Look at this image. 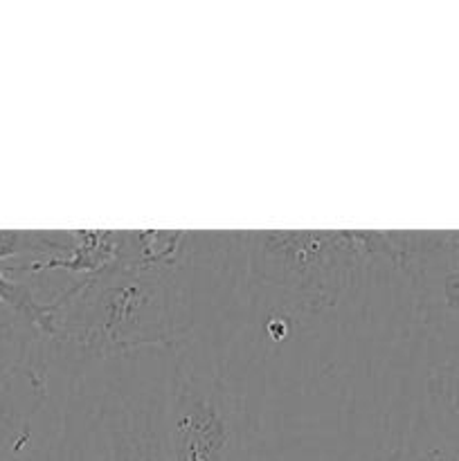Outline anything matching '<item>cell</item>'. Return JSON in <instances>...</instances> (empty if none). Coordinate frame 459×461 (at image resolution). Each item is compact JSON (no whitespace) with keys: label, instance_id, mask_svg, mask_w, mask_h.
<instances>
[{"label":"cell","instance_id":"cell-5","mask_svg":"<svg viewBox=\"0 0 459 461\" xmlns=\"http://www.w3.org/2000/svg\"><path fill=\"white\" fill-rule=\"evenodd\" d=\"M390 461H459V450H428L423 455H394Z\"/></svg>","mask_w":459,"mask_h":461},{"label":"cell","instance_id":"cell-6","mask_svg":"<svg viewBox=\"0 0 459 461\" xmlns=\"http://www.w3.org/2000/svg\"><path fill=\"white\" fill-rule=\"evenodd\" d=\"M0 461H30V459H21L18 455H0Z\"/></svg>","mask_w":459,"mask_h":461},{"label":"cell","instance_id":"cell-3","mask_svg":"<svg viewBox=\"0 0 459 461\" xmlns=\"http://www.w3.org/2000/svg\"><path fill=\"white\" fill-rule=\"evenodd\" d=\"M165 439L169 461H243L241 405L220 378L178 365L171 374Z\"/></svg>","mask_w":459,"mask_h":461},{"label":"cell","instance_id":"cell-4","mask_svg":"<svg viewBox=\"0 0 459 461\" xmlns=\"http://www.w3.org/2000/svg\"><path fill=\"white\" fill-rule=\"evenodd\" d=\"M439 383L446 403H448V408L459 417V363L450 365L444 372V376L439 378Z\"/></svg>","mask_w":459,"mask_h":461},{"label":"cell","instance_id":"cell-1","mask_svg":"<svg viewBox=\"0 0 459 461\" xmlns=\"http://www.w3.org/2000/svg\"><path fill=\"white\" fill-rule=\"evenodd\" d=\"M176 304L169 273L117 266L54 302L57 309L76 311V320L61 322L57 331L97 351L171 345L180 336Z\"/></svg>","mask_w":459,"mask_h":461},{"label":"cell","instance_id":"cell-2","mask_svg":"<svg viewBox=\"0 0 459 461\" xmlns=\"http://www.w3.org/2000/svg\"><path fill=\"white\" fill-rule=\"evenodd\" d=\"M250 261L264 282L328 304L367 259H414L417 234L250 232Z\"/></svg>","mask_w":459,"mask_h":461}]
</instances>
